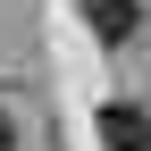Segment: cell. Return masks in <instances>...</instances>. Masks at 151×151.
I'll use <instances>...</instances> for the list:
<instances>
[{"instance_id": "cell-1", "label": "cell", "mask_w": 151, "mask_h": 151, "mask_svg": "<svg viewBox=\"0 0 151 151\" xmlns=\"http://www.w3.org/2000/svg\"><path fill=\"white\" fill-rule=\"evenodd\" d=\"M101 143L109 151H151V118H143L134 101H109L101 109Z\"/></svg>"}, {"instance_id": "cell-2", "label": "cell", "mask_w": 151, "mask_h": 151, "mask_svg": "<svg viewBox=\"0 0 151 151\" xmlns=\"http://www.w3.org/2000/svg\"><path fill=\"white\" fill-rule=\"evenodd\" d=\"M84 25H92V34H101V42H109V50H118V42H126V34H134V0H84Z\"/></svg>"}]
</instances>
